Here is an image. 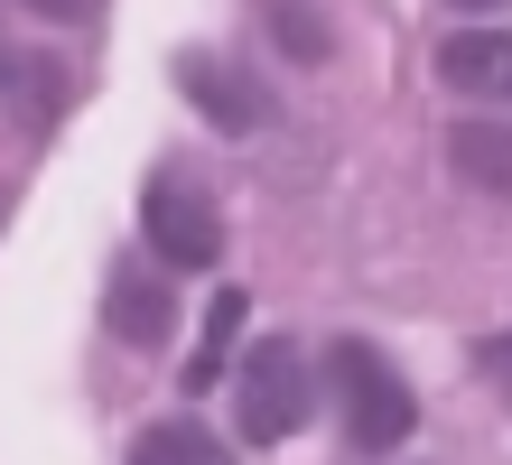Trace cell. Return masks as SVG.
<instances>
[{"label":"cell","instance_id":"obj_10","mask_svg":"<svg viewBox=\"0 0 512 465\" xmlns=\"http://www.w3.org/2000/svg\"><path fill=\"white\" fill-rule=\"evenodd\" d=\"M261 28L280 38V56H298V66H317V56L336 47V38H326V19L308 10V0H261Z\"/></svg>","mask_w":512,"mask_h":465},{"label":"cell","instance_id":"obj_1","mask_svg":"<svg viewBox=\"0 0 512 465\" xmlns=\"http://www.w3.org/2000/svg\"><path fill=\"white\" fill-rule=\"evenodd\" d=\"M326 382H336V410H345V447L354 456H391V447H410V428H419V400H410V382L391 372V354H373V345H345L326 354Z\"/></svg>","mask_w":512,"mask_h":465},{"label":"cell","instance_id":"obj_3","mask_svg":"<svg viewBox=\"0 0 512 465\" xmlns=\"http://www.w3.org/2000/svg\"><path fill=\"white\" fill-rule=\"evenodd\" d=\"M140 233H149V252L168 270H215L224 261V214L187 168H159L140 186Z\"/></svg>","mask_w":512,"mask_h":465},{"label":"cell","instance_id":"obj_4","mask_svg":"<svg viewBox=\"0 0 512 465\" xmlns=\"http://www.w3.org/2000/svg\"><path fill=\"white\" fill-rule=\"evenodd\" d=\"M177 93L215 121V131H261L270 121V93L243 75V66H224V56H205V47H187L177 56Z\"/></svg>","mask_w":512,"mask_h":465},{"label":"cell","instance_id":"obj_14","mask_svg":"<svg viewBox=\"0 0 512 465\" xmlns=\"http://www.w3.org/2000/svg\"><path fill=\"white\" fill-rule=\"evenodd\" d=\"M457 10H494V0H457Z\"/></svg>","mask_w":512,"mask_h":465},{"label":"cell","instance_id":"obj_6","mask_svg":"<svg viewBox=\"0 0 512 465\" xmlns=\"http://www.w3.org/2000/svg\"><path fill=\"white\" fill-rule=\"evenodd\" d=\"M447 168H457V186L512 205V121H457L447 131Z\"/></svg>","mask_w":512,"mask_h":465},{"label":"cell","instance_id":"obj_11","mask_svg":"<svg viewBox=\"0 0 512 465\" xmlns=\"http://www.w3.org/2000/svg\"><path fill=\"white\" fill-rule=\"evenodd\" d=\"M475 363H485V372H494V391L512 400V335H485V345H475Z\"/></svg>","mask_w":512,"mask_h":465},{"label":"cell","instance_id":"obj_13","mask_svg":"<svg viewBox=\"0 0 512 465\" xmlns=\"http://www.w3.org/2000/svg\"><path fill=\"white\" fill-rule=\"evenodd\" d=\"M28 10H47V19H84L94 0H28Z\"/></svg>","mask_w":512,"mask_h":465},{"label":"cell","instance_id":"obj_8","mask_svg":"<svg viewBox=\"0 0 512 465\" xmlns=\"http://www.w3.org/2000/svg\"><path fill=\"white\" fill-rule=\"evenodd\" d=\"M243 289H224L215 307H205V335H196V354H187V372H177V382H187V391H215L224 382V372H233V335H243Z\"/></svg>","mask_w":512,"mask_h":465},{"label":"cell","instance_id":"obj_12","mask_svg":"<svg viewBox=\"0 0 512 465\" xmlns=\"http://www.w3.org/2000/svg\"><path fill=\"white\" fill-rule=\"evenodd\" d=\"M19 75H28V66H19V38H10V28H0V93H10Z\"/></svg>","mask_w":512,"mask_h":465},{"label":"cell","instance_id":"obj_5","mask_svg":"<svg viewBox=\"0 0 512 465\" xmlns=\"http://www.w3.org/2000/svg\"><path fill=\"white\" fill-rule=\"evenodd\" d=\"M438 75L457 93H485V103H512V28H457L438 47Z\"/></svg>","mask_w":512,"mask_h":465},{"label":"cell","instance_id":"obj_9","mask_svg":"<svg viewBox=\"0 0 512 465\" xmlns=\"http://www.w3.org/2000/svg\"><path fill=\"white\" fill-rule=\"evenodd\" d=\"M131 465H224V447L205 428H187V419H159V428H140Z\"/></svg>","mask_w":512,"mask_h":465},{"label":"cell","instance_id":"obj_7","mask_svg":"<svg viewBox=\"0 0 512 465\" xmlns=\"http://www.w3.org/2000/svg\"><path fill=\"white\" fill-rule=\"evenodd\" d=\"M103 317H112V335H122V345H168V317H177V307H168V289H159V279H149V270H112V298H103Z\"/></svg>","mask_w":512,"mask_h":465},{"label":"cell","instance_id":"obj_2","mask_svg":"<svg viewBox=\"0 0 512 465\" xmlns=\"http://www.w3.org/2000/svg\"><path fill=\"white\" fill-rule=\"evenodd\" d=\"M233 382V428H243V447H280V438H298L308 428V410H317V372H308V354L298 345H252L243 354V372H224Z\"/></svg>","mask_w":512,"mask_h":465}]
</instances>
